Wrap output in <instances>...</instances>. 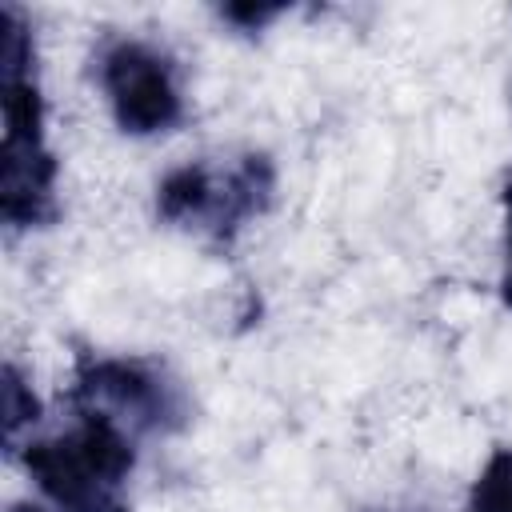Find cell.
<instances>
[{
  "instance_id": "cell-9",
  "label": "cell",
  "mask_w": 512,
  "mask_h": 512,
  "mask_svg": "<svg viewBox=\"0 0 512 512\" xmlns=\"http://www.w3.org/2000/svg\"><path fill=\"white\" fill-rule=\"evenodd\" d=\"M500 200H504V280L500 288H504V304L512 308V176L504 180Z\"/></svg>"
},
{
  "instance_id": "cell-3",
  "label": "cell",
  "mask_w": 512,
  "mask_h": 512,
  "mask_svg": "<svg viewBox=\"0 0 512 512\" xmlns=\"http://www.w3.org/2000/svg\"><path fill=\"white\" fill-rule=\"evenodd\" d=\"M276 196V164L268 152H240L228 164L188 160L156 184V216L168 228L228 248L244 224L264 216Z\"/></svg>"
},
{
  "instance_id": "cell-4",
  "label": "cell",
  "mask_w": 512,
  "mask_h": 512,
  "mask_svg": "<svg viewBox=\"0 0 512 512\" xmlns=\"http://www.w3.org/2000/svg\"><path fill=\"white\" fill-rule=\"evenodd\" d=\"M68 404L76 412H92L132 440L140 436H172L192 420V404L184 384L152 356H108V352H76Z\"/></svg>"
},
{
  "instance_id": "cell-2",
  "label": "cell",
  "mask_w": 512,
  "mask_h": 512,
  "mask_svg": "<svg viewBox=\"0 0 512 512\" xmlns=\"http://www.w3.org/2000/svg\"><path fill=\"white\" fill-rule=\"evenodd\" d=\"M24 468L56 512H132L124 484L136 468V440L92 412H76L60 436L28 440Z\"/></svg>"
},
{
  "instance_id": "cell-10",
  "label": "cell",
  "mask_w": 512,
  "mask_h": 512,
  "mask_svg": "<svg viewBox=\"0 0 512 512\" xmlns=\"http://www.w3.org/2000/svg\"><path fill=\"white\" fill-rule=\"evenodd\" d=\"M8 512H44V508H36V504H12Z\"/></svg>"
},
{
  "instance_id": "cell-7",
  "label": "cell",
  "mask_w": 512,
  "mask_h": 512,
  "mask_svg": "<svg viewBox=\"0 0 512 512\" xmlns=\"http://www.w3.org/2000/svg\"><path fill=\"white\" fill-rule=\"evenodd\" d=\"M464 512H512V448H492L468 488Z\"/></svg>"
},
{
  "instance_id": "cell-6",
  "label": "cell",
  "mask_w": 512,
  "mask_h": 512,
  "mask_svg": "<svg viewBox=\"0 0 512 512\" xmlns=\"http://www.w3.org/2000/svg\"><path fill=\"white\" fill-rule=\"evenodd\" d=\"M0 424H4V448L8 452H16V448H24L20 440H24V432L40 420V400L32 396V384L24 380V372L8 360L4 364V372H0Z\"/></svg>"
},
{
  "instance_id": "cell-5",
  "label": "cell",
  "mask_w": 512,
  "mask_h": 512,
  "mask_svg": "<svg viewBox=\"0 0 512 512\" xmlns=\"http://www.w3.org/2000/svg\"><path fill=\"white\" fill-rule=\"evenodd\" d=\"M96 80L112 120L128 136H160L184 120V88L172 52L140 36H116L96 52Z\"/></svg>"
},
{
  "instance_id": "cell-8",
  "label": "cell",
  "mask_w": 512,
  "mask_h": 512,
  "mask_svg": "<svg viewBox=\"0 0 512 512\" xmlns=\"http://www.w3.org/2000/svg\"><path fill=\"white\" fill-rule=\"evenodd\" d=\"M288 8L284 4H224L220 8V16L228 20V24H236L240 32H260L264 24H272L276 16H284Z\"/></svg>"
},
{
  "instance_id": "cell-11",
  "label": "cell",
  "mask_w": 512,
  "mask_h": 512,
  "mask_svg": "<svg viewBox=\"0 0 512 512\" xmlns=\"http://www.w3.org/2000/svg\"><path fill=\"white\" fill-rule=\"evenodd\" d=\"M368 512H420V508H368Z\"/></svg>"
},
{
  "instance_id": "cell-1",
  "label": "cell",
  "mask_w": 512,
  "mask_h": 512,
  "mask_svg": "<svg viewBox=\"0 0 512 512\" xmlns=\"http://www.w3.org/2000/svg\"><path fill=\"white\" fill-rule=\"evenodd\" d=\"M0 76H4V144H0V216L12 232L48 228L56 204V156L44 140V92L36 76V40L20 8L0 16Z\"/></svg>"
}]
</instances>
